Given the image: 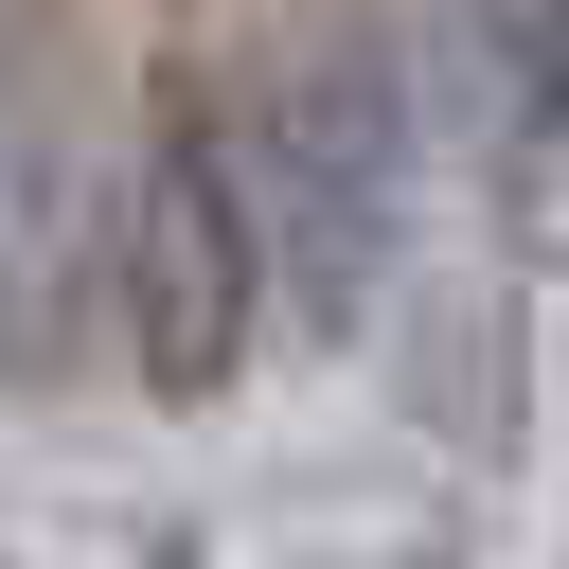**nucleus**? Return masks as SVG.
Here are the masks:
<instances>
[{
  "label": "nucleus",
  "instance_id": "nucleus-1",
  "mask_svg": "<svg viewBox=\"0 0 569 569\" xmlns=\"http://www.w3.org/2000/svg\"><path fill=\"white\" fill-rule=\"evenodd\" d=\"M196 124H213V178L249 213L267 338H302V356L373 338L391 284H409V249H427V89H409V53L356 0H320L284 36H249L196 89Z\"/></svg>",
  "mask_w": 569,
  "mask_h": 569
},
{
  "label": "nucleus",
  "instance_id": "nucleus-2",
  "mask_svg": "<svg viewBox=\"0 0 569 569\" xmlns=\"http://www.w3.org/2000/svg\"><path fill=\"white\" fill-rule=\"evenodd\" d=\"M89 320H107V356H124L160 409H213V391L267 356L249 213H231V178H213L196 89H142V107H124V160H107V213H89Z\"/></svg>",
  "mask_w": 569,
  "mask_h": 569
}]
</instances>
